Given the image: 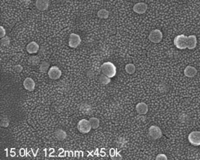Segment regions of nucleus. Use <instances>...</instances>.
I'll return each mask as SVG.
<instances>
[{
	"instance_id": "f257e3e1",
	"label": "nucleus",
	"mask_w": 200,
	"mask_h": 160,
	"mask_svg": "<svg viewBox=\"0 0 200 160\" xmlns=\"http://www.w3.org/2000/svg\"><path fill=\"white\" fill-rule=\"evenodd\" d=\"M101 70L103 74L109 77V78L114 77L116 75V73H117L116 67L111 62H106V63H104L101 64Z\"/></svg>"
},
{
	"instance_id": "f03ea898",
	"label": "nucleus",
	"mask_w": 200,
	"mask_h": 160,
	"mask_svg": "<svg viewBox=\"0 0 200 160\" xmlns=\"http://www.w3.org/2000/svg\"><path fill=\"white\" fill-rule=\"evenodd\" d=\"M174 45L179 49H185L187 47V37L184 35L176 36L174 40Z\"/></svg>"
},
{
	"instance_id": "7ed1b4c3",
	"label": "nucleus",
	"mask_w": 200,
	"mask_h": 160,
	"mask_svg": "<svg viewBox=\"0 0 200 160\" xmlns=\"http://www.w3.org/2000/svg\"><path fill=\"white\" fill-rule=\"evenodd\" d=\"M91 126L89 121L86 119H82L77 124V130L82 134H87L91 130Z\"/></svg>"
},
{
	"instance_id": "20e7f679",
	"label": "nucleus",
	"mask_w": 200,
	"mask_h": 160,
	"mask_svg": "<svg viewBox=\"0 0 200 160\" xmlns=\"http://www.w3.org/2000/svg\"><path fill=\"white\" fill-rule=\"evenodd\" d=\"M163 39V33L159 29H154L149 35V39L154 43H159Z\"/></svg>"
},
{
	"instance_id": "39448f33",
	"label": "nucleus",
	"mask_w": 200,
	"mask_h": 160,
	"mask_svg": "<svg viewBox=\"0 0 200 160\" xmlns=\"http://www.w3.org/2000/svg\"><path fill=\"white\" fill-rule=\"evenodd\" d=\"M149 135L153 140H158L162 137L163 133L160 128L157 126H151L149 128Z\"/></svg>"
},
{
	"instance_id": "423d86ee",
	"label": "nucleus",
	"mask_w": 200,
	"mask_h": 160,
	"mask_svg": "<svg viewBox=\"0 0 200 160\" xmlns=\"http://www.w3.org/2000/svg\"><path fill=\"white\" fill-rule=\"evenodd\" d=\"M188 141L194 146H200V132L194 131L188 135Z\"/></svg>"
},
{
	"instance_id": "0eeeda50",
	"label": "nucleus",
	"mask_w": 200,
	"mask_h": 160,
	"mask_svg": "<svg viewBox=\"0 0 200 160\" xmlns=\"http://www.w3.org/2000/svg\"><path fill=\"white\" fill-rule=\"evenodd\" d=\"M61 70L58 67L53 66L48 70V76L51 79L58 80L61 76Z\"/></svg>"
},
{
	"instance_id": "6e6552de",
	"label": "nucleus",
	"mask_w": 200,
	"mask_h": 160,
	"mask_svg": "<svg viewBox=\"0 0 200 160\" xmlns=\"http://www.w3.org/2000/svg\"><path fill=\"white\" fill-rule=\"evenodd\" d=\"M81 37L79 35L76 33H71L70 35L69 46L71 48H77L81 43Z\"/></svg>"
},
{
	"instance_id": "1a4fd4ad",
	"label": "nucleus",
	"mask_w": 200,
	"mask_h": 160,
	"mask_svg": "<svg viewBox=\"0 0 200 160\" xmlns=\"http://www.w3.org/2000/svg\"><path fill=\"white\" fill-rule=\"evenodd\" d=\"M134 12L138 14H143L146 12L148 10V5L144 2H139L134 5L133 7Z\"/></svg>"
},
{
	"instance_id": "9d476101",
	"label": "nucleus",
	"mask_w": 200,
	"mask_h": 160,
	"mask_svg": "<svg viewBox=\"0 0 200 160\" xmlns=\"http://www.w3.org/2000/svg\"><path fill=\"white\" fill-rule=\"evenodd\" d=\"M49 5V0H36L35 6L38 10L41 11H44L48 9Z\"/></svg>"
},
{
	"instance_id": "9b49d317",
	"label": "nucleus",
	"mask_w": 200,
	"mask_h": 160,
	"mask_svg": "<svg viewBox=\"0 0 200 160\" xmlns=\"http://www.w3.org/2000/svg\"><path fill=\"white\" fill-rule=\"evenodd\" d=\"M23 87L27 90L31 92L35 89V81L31 78H26L23 81Z\"/></svg>"
},
{
	"instance_id": "f8f14e48",
	"label": "nucleus",
	"mask_w": 200,
	"mask_h": 160,
	"mask_svg": "<svg viewBox=\"0 0 200 160\" xmlns=\"http://www.w3.org/2000/svg\"><path fill=\"white\" fill-rule=\"evenodd\" d=\"M40 49V46L38 44L35 42V41H32V42L29 43L26 47V50L29 54H34V53H37Z\"/></svg>"
},
{
	"instance_id": "ddd939ff",
	"label": "nucleus",
	"mask_w": 200,
	"mask_h": 160,
	"mask_svg": "<svg viewBox=\"0 0 200 160\" xmlns=\"http://www.w3.org/2000/svg\"><path fill=\"white\" fill-rule=\"evenodd\" d=\"M136 112L140 115H144L148 112V106L145 102H139L136 105Z\"/></svg>"
},
{
	"instance_id": "4468645a",
	"label": "nucleus",
	"mask_w": 200,
	"mask_h": 160,
	"mask_svg": "<svg viewBox=\"0 0 200 160\" xmlns=\"http://www.w3.org/2000/svg\"><path fill=\"white\" fill-rule=\"evenodd\" d=\"M197 73H198V70L195 67L192 66H187L184 69L185 76L189 77V78H193L197 75Z\"/></svg>"
},
{
	"instance_id": "2eb2a0df",
	"label": "nucleus",
	"mask_w": 200,
	"mask_h": 160,
	"mask_svg": "<svg viewBox=\"0 0 200 160\" xmlns=\"http://www.w3.org/2000/svg\"><path fill=\"white\" fill-rule=\"evenodd\" d=\"M197 38L195 35H192L187 37V49H195L197 46Z\"/></svg>"
},
{
	"instance_id": "dca6fc26",
	"label": "nucleus",
	"mask_w": 200,
	"mask_h": 160,
	"mask_svg": "<svg viewBox=\"0 0 200 160\" xmlns=\"http://www.w3.org/2000/svg\"><path fill=\"white\" fill-rule=\"evenodd\" d=\"M56 138L59 141H64L67 137V133L61 129H58L55 132Z\"/></svg>"
},
{
	"instance_id": "f3484780",
	"label": "nucleus",
	"mask_w": 200,
	"mask_h": 160,
	"mask_svg": "<svg viewBox=\"0 0 200 160\" xmlns=\"http://www.w3.org/2000/svg\"><path fill=\"white\" fill-rule=\"evenodd\" d=\"M29 64L31 66H37V64L40 63V59L39 58L38 56H31L28 59Z\"/></svg>"
},
{
	"instance_id": "a211bd4d",
	"label": "nucleus",
	"mask_w": 200,
	"mask_h": 160,
	"mask_svg": "<svg viewBox=\"0 0 200 160\" xmlns=\"http://www.w3.org/2000/svg\"><path fill=\"white\" fill-rule=\"evenodd\" d=\"M89 122H90V124L91 126V128L95 130L97 129L98 127L100 126V120L97 118H94L92 117L91 118H89Z\"/></svg>"
},
{
	"instance_id": "6ab92c4d",
	"label": "nucleus",
	"mask_w": 200,
	"mask_h": 160,
	"mask_svg": "<svg viewBox=\"0 0 200 160\" xmlns=\"http://www.w3.org/2000/svg\"><path fill=\"white\" fill-rule=\"evenodd\" d=\"M110 79L111 78H109V77H108L106 75H104V74L102 73L99 77V81L102 84L107 85V84H108L110 82H111V80H110Z\"/></svg>"
},
{
	"instance_id": "aec40b11",
	"label": "nucleus",
	"mask_w": 200,
	"mask_h": 160,
	"mask_svg": "<svg viewBox=\"0 0 200 160\" xmlns=\"http://www.w3.org/2000/svg\"><path fill=\"white\" fill-rule=\"evenodd\" d=\"M109 16V12L107 10H105V9H102V10H100L97 12V16H98V17H100V18H101V19L108 18Z\"/></svg>"
},
{
	"instance_id": "412c9836",
	"label": "nucleus",
	"mask_w": 200,
	"mask_h": 160,
	"mask_svg": "<svg viewBox=\"0 0 200 160\" xmlns=\"http://www.w3.org/2000/svg\"><path fill=\"white\" fill-rule=\"evenodd\" d=\"M125 71L126 73L129 74V75H133V74L136 72V66L133 64H127L125 65Z\"/></svg>"
},
{
	"instance_id": "4be33fe9",
	"label": "nucleus",
	"mask_w": 200,
	"mask_h": 160,
	"mask_svg": "<svg viewBox=\"0 0 200 160\" xmlns=\"http://www.w3.org/2000/svg\"><path fill=\"white\" fill-rule=\"evenodd\" d=\"M49 69V64L46 61H43L42 63L40 64V70L41 72L46 73Z\"/></svg>"
},
{
	"instance_id": "5701e85b",
	"label": "nucleus",
	"mask_w": 200,
	"mask_h": 160,
	"mask_svg": "<svg viewBox=\"0 0 200 160\" xmlns=\"http://www.w3.org/2000/svg\"><path fill=\"white\" fill-rule=\"evenodd\" d=\"M1 45H4V46H7L10 45V39H9L7 37H4L1 39Z\"/></svg>"
},
{
	"instance_id": "b1692460",
	"label": "nucleus",
	"mask_w": 200,
	"mask_h": 160,
	"mask_svg": "<svg viewBox=\"0 0 200 160\" xmlns=\"http://www.w3.org/2000/svg\"><path fill=\"white\" fill-rule=\"evenodd\" d=\"M8 126H9V120L7 118H4L1 120V126L4 127V128H7Z\"/></svg>"
},
{
	"instance_id": "393cba45",
	"label": "nucleus",
	"mask_w": 200,
	"mask_h": 160,
	"mask_svg": "<svg viewBox=\"0 0 200 160\" xmlns=\"http://www.w3.org/2000/svg\"><path fill=\"white\" fill-rule=\"evenodd\" d=\"M13 69H14V70L16 71V72L19 73H21L22 71L23 67L22 66H21L20 64H17V65H16V66L14 67Z\"/></svg>"
},
{
	"instance_id": "a878e982",
	"label": "nucleus",
	"mask_w": 200,
	"mask_h": 160,
	"mask_svg": "<svg viewBox=\"0 0 200 160\" xmlns=\"http://www.w3.org/2000/svg\"><path fill=\"white\" fill-rule=\"evenodd\" d=\"M156 159H168V157H167L165 154L160 153L159 155H157L156 157Z\"/></svg>"
},
{
	"instance_id": "bb28decb",
	"label": "nucleus",
	"mask_w": 200,
	"mask_h": 160,
	"mask_svg": "<svg viewBox=\"0 0 200 160\" xmlns=\"http://www.w3.org/2000/svg\"><path fill=\"white\" fill-rule=\"evenodd\" d=\"M5 35V30L2 26H0V37L1 38L4 37Z\"/></svg>"
},
{
	"instance_id": "cd10ccee",
	"label": "nucleus",
	"mask_w": 200,
	"mask_h": 160,
	"mask_svg": "<svg viewBox=\"0 0 200 160\" xmlns=\"http://www.w3.org/2000/svg\"><path fill=\"white\" fill-rule=\"evenodd\" d=\"M110 158H111V159H113V160H114V159H122V156H120V154H118V153H116L115 155L114 156L110 157Z\"/></svg>"
},
{
	"instance_id": "c85d7f7f",
	"label": "nucleus",
	"mask_w": 200,
	"mask_h": 160,
	"mask_svg": "<svg viewBox=\"0 0 200 160\" xmlns=\"http://www.w3.org/2000/svg\"><path fill=\"white\" fill-rule=\"evenodd\" d=\"M116 153H117V152H116V150L115 149H113V148H112V149L109 150V156H110V157L114 156Z\"/></svg>"
},
{
	"instance_id": "c756f323",
	"label": "nucleus",
	"mask_w": 200,
	"mask_h": 160,
	"mask_svg": "<svg viewBox=\"0 0 200 160\" xmlns=\"http://www.w3.org/2000/svg\"><path fill=\"white\" fill-rule=\"evenodd\" d=\"M58 1H63V0H58Z\"/></svg>"
}]
</instances>
